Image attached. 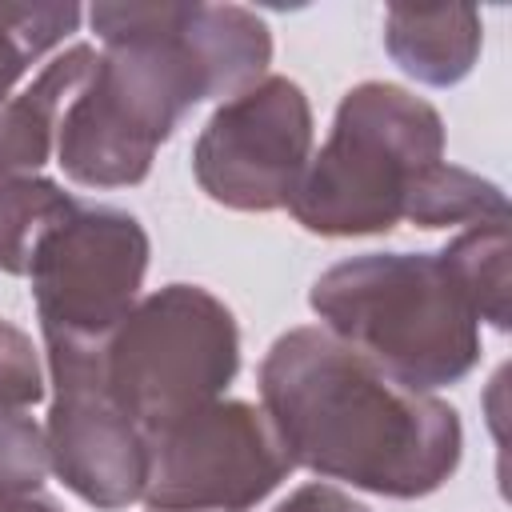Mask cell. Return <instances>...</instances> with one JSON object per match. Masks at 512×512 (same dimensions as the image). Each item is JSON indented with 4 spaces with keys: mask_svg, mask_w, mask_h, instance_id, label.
<instances>
[{
    "mask_svg": "<svg viewBox=\"0 0 512 512\" xmlns=\"http://www.w3.org/2000/svg\"><path fill=\"white\" fill-rule=\"evenodd\" d=\"M88 20L104 52L56 132V164L84 188L144 184L200 100H232L272 64L268 24L240 4H92Z\"/></svg>",
    "mask_w": 512,
    "mask_h": 512,
    "instance_id": "obj_1",
    "label": "cell"
},
{
    "mask_svg": "<svg viewBox=\"0 0 512 512\" xmlns=\"http://www.w3.org/2000/svg\"><path fill=\"white\" fill-rule=\"evenodd\" d=\"M260 400L296 468L420 500L452 480L464 428L452 404L412 392L328 328H288L264 352Z\"/></svg>",
    "mask_w": 512,
    "mask_h": 512,
    "instance_id": "obj_2",
    "label": "cell"
},
{
    "mask_svg": "<svg viewBox=\"0 0 512 512\" xmlns=\"http://www.w3.org/2000/svg\"><path fill=\"white\" fill-rule=\"evenodd\" d=\"M324 328L412 392L460 384L480 364V320L436 252H364L308 292Z\"/></svg>",
    "mask_w": 512,
    "mask_h": 512,
    "instance_id": "obj_3",
    "label": "cell"
},
{
    "mask_svg": "<svg viewBox=\"0 0 512 512\" xmlns=\"http://www.w3.org/2000/svg\"><path fill=\"white\" fill-rule=\"evenodd\" d=\"M440 160V112L400 84L364 80L340 96L332 132L312 152L288 212L328 240L384 236L404 220L420 172Z\"/></svg>",
    "mask_w": 512,
    "mask_h": 512,
    "instance_id": "obj_4",
    "label": "cell"
},
{
    "mask_svg": "<svg viewBox=\"0 0 512 512\" xmlns=\"http://www.w3.org/2000/svg\"><path fill=\"white\" fill-rule=\"evenodd\" d=\"M100 368L112 400L152 436L224 396L240 372V328L208 288L164 284L116 324Z\"/></svg>",
    "mask_w": 512,
    "mask_h": 512,
    "instance_id": "obj_5",
    "label": "cell"
},
{
    "mask_svg": "<svg viewBox=\"0 0 512 512\" xmlns=\"http://www.w3.org/2000/svg\"><path fill=\"white\" fill-rule=\"evenodd\" d=\"M144 224L112 204H72L28 256V280L44 340L104 344L136 308L148 272Z\"/></svg>",
    "mask_w": 512,
    "mask_h": 512,
    "instance_id": "obj_6",
    "label": "cell"
},
{
    "mask_svg": "<svg viewBox=\"0 0 512 512\" xmlns=\"http://www.w3.org/2000/svg\"><path fill=\"white\" fill-rule=\"evenodd\" d=\"M148 440V512H252L296 468L268 412L212 400Z\"/></svg>",
    "mask_w": 512,
    "mask_h": 512,
    "instance_id": "obj_7",
    "label": "cell"
},
{
    "mask_svg": "<svg viewBox=\"0 0 512 512\" xmlns=\"http://www.w3.org/2000/svg\"><path fill=\"white\" fill-rule=\"evenodd\" d=\"M312 160V104L288 76H264L208 116L192 144L200 192L232 212L288 208Z\"/></svg>",
    "mask_w": 512,
    "mask_h": 512,
    "instance_id": "obj_8",
    "label": "cell"
},
{
    "mask_svg": "<svg viewBox=\"0 0 512 512\" xmlns=\"http://www.w3.org/2000/svg\"><path fill=\"white\" fill-rule=\"evenodd\" d=\"M44 348L56 388L44 428L52 472L92 508L120 512L136 504L148 480V440L104 384V344L44 340Z\"/></svg>",
    "mask_w": 512,
    "mask_h": 512,
    "instance_id": "obj_9",
    "label": "cell"
},
{
    "mask_svg": "<svg viewBox=\"0 0 512 512\" xmlns=\"http://www.w3.org/2000/svg\"><path fill=\"white\" fill-rule=\"evenodd\" d=\"M96 56L100 52L92 44H72L68 52L48 60L20 96H8L0 104V168L4 172L40 176V168L56 152L60 116L72 104V96L88 84Z\"/></svg>",
    "mask_w": 512,
    "mask_h": 512,
    "instance_id": "obj_10",
    "label": "cell"
},
{
    "mask_svg": "<svg viewBox=\"0 0 512 512\" xmlns=\"http://www.w3.org/2000/svg\"><path fill=\"white\" fill-rule=\"evenodd\" d=\"M480 44H484V24L480 12L468 4H448V8L392 4L384 12V48L392 64L420 84L432 88L460 84L476 68Z\"/></svg>",
    "mask_w": 512,
    "mask_h": 512,
    "instance_id": "obj_11",
    "label": "cell"
},
{
    "mask_svg": "<svg viewBox=\"0 0 512 512\" xmlns=\"http://www.w3.org/2000/svg\"><path fill=\"white\" fill-rule=\"evenodd\" d=\"M436 256L472 316L488 320L496 332H508V224H472Z\"/></svg>",
    "mask_w": 512,
    "mask_h": 512,
    "instance_id": "obj_12",
    "label": "cell"
},
{
    "mask_svg": "<svg viewBox=\"0 0 512 512\" xmlns=\"http://www.w3.org/2000/svg\"><path fill=\"white\" fill-rule=\"evenodd\" d=\"M404 220L416 228H456V224H508V196L500 184L460 168V164H432L412 184Z\"/></svg>",
    "mask_w": 512,
    "mask_h": 512,
    "instance_id": "obj_13",
    "label": "cell"
},
{
    "mask_svg": "<svg viewBox=\"0 0 512 512\" xmlns=\"http://www.w3.org/2000/svg\"><path fill=\"white\" fill-rule=\"evenodd\" d=\"M72 204L76 196L64 192V184L0 168V272L24 276L40 232L56 224Z\"/></svg>",
    "mask_w": 512,
    "mask_h": 512,
    "instance_id": "obj_14",
    "label": "cell"
},
{
    "mask_svg": "<svg viewBox=\"0 0 512 512\" xmlns=\"http://www.w3.org/2000/svg\"><path fill=\"white\" fill-rule=\"evenodd\" d=\"M80 4H24L0 0V104L16 80L80 28Z\"/></svg>",
    "mask_w": 512,
    "mask_h": 512,
    "instance_id": "obj_15",
    "label": "cell"
},
{
    "mask_svg": "<svg viewBox=\"0 0 512 512\" xmlns=\"http://www.w3.org/2000/svg\"><path fill=\"white\" fill-rule=\"evenodd\" d=\"M48 472V432L24 408H0V492H40Z\"/></svg>",
    "mask_w": 512,
    "mask_h": 512,
    "instance_id": "obj_16",
    "label": "cell"
},
{
    "mask_svg": "<svg viewBox=\"0 0 512 512\" xmlns=\"http://www.w3.org/2000/svg\"><path fill=\"white\" fill-rule=\"evenodd\" d=\"M44 400V372L28 332L0 320V408H32Z\"/></svg>",
    "mask_w": 512,
    "mask_h": 512,
    "instance_id": "obj_17",
    "label": "cell"
},
{
    "mask_svg": "<svg viewBox=\"0 0 512 512\" xmlns=\"http://www.w3.org/2000/svg\"><path fill=\"white\" fill-rule=\"evenodd\" d=\"M276 512H372V508L360 504V500H352L336 484H304Z\"/></svg>",
    "mask_w": 512,
    "mask_h": 512,
    "instance_id": "obj_18",
    "label": "cell"
},
{
    "mask_svg": "<svg viewBox=\"0 0 512 512\" xmlns=\"http://www.w3.org/2000/svg\"><path fill=\"white\" fill-rule=\"evenodd\" d=\"M0 512H64L44 492H0Z\"/></svg>",
    "mask_w": 512,
    "mask_h": 512,
    "instance_id": "obj_19",
    "label": "cell"
}]
</instances>
